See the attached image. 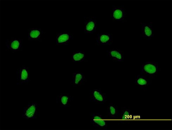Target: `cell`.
I'll list each match as a JSON object with an SVG mask.
<instances>
[{
	"mask_svg": "<svg viewBox=\"0 0 172 130\" xmlns=\"http://www.w3.org/2000/svg\"><path fill=\"white\" fill-rule=\"evenodd\" d=\"M108 113L109 116L114 118L118 114V110L117 107L113 104H110L108 108Z\"/></svg>",
	"mask_w": 172,
	"mask_h": 130,
	"instance_id": "obj_19",
	"label": "cell"
},
{
	"mask_svg": "<svg viewBox=\"0 0 172 130\" xmlns=\"http://www.w3.org/2000/svg\"><path fill=\"white\" fill-rule=\"evenodd\" d=\"M44 33L43 31L41 28H30L28 32V40L29 41L41 42Z\"/></svg>",
	"mask_w": 172,
	"mask_h": 130,
	"instance_id": "obj_10",
	"label": "cell"
},
{
	"mask_svg": "<svg viewBox=\"0 0 172 130\" xmlns=\"http://www.w3.org/2000/svg\"><path fill=\"white\" fill-rule=\"evenodd\" d=\"M124 6H112V18L115 21L124 20L126 15Z\"/></svg>",
	"mask_w": 172,
	"mask_h": 130,
	"instance_id": "obj_9",
	"label": "cell"
},
{
	"mask_svg": "<svg viewBox=\"0 0 172 130\" xmlns=\"http://www.w3.org/2000/svg\"><path fill=\"white\" fill-rule=\"evenodd\" d=\"M85 57V52L82 51H77L72 53L71 59L74 63L81 62L83 61Z\"/></svg>",
	"mask_w": 172,
	"mask_h": 130,
	"instance_id": "obj_17",
	"label": "cell"
},
{
	"mask_svg": "<svg viewBox=\"0 0 172 130\" xmlns=\"http://www.w3.org/2000/svg\"><path fill=\"white\" fill-rule=\"evenodd\" d=\"M135 83L141 88H146L150 84V78L140 73L137 75L135 78Z\"/></svg>",
	"mask_w": 172,
	"mask_h": 130,
	"instance_id": "obj_14",
	"label": "cell"
},
{
	"mask_svg": "<svg viewBox=\"0 0 172 130\" xmlns=\"http://www.w3.org/2000/svg\"><path fill=\"white\" fill-rule=\"evenodd\" d=\"M84 32L87 34H91L96 30L97 21L96 17H84Z\"/></svg>",
	"mask_w": 172,
	"mask_h": 130,
	"instance_id": "obj_5",
	"label": "cell"
},
{
	"mask_svg": "<svg viewBox=\"0 0 172 130\" xmlns=\"http://www.w3.org/2000/svg\"><path fill=\"white\" fill-rule=\"evenodd\" d=\"M141 37L148 40L153 36V29L152 25L149 23H141Z\"/></svg>",
	"mask_w": 172,
	"mask_h": 130,
	"instance_id": "obj_13",
	"label": "cell"
},
{
	"mask_svg": "<svg viewBox=\"0 0 172 130\" xmlns=\"http://www.w3.org/2000/svg\"><path fill=\"white\" fill-rule=\"evenodd\" d=\"M96 42L99 45H110L113 42V36L108 32H101L96 34Z\"/></svg>",
	"mask_w": 172,
	"mask_h": 130,
	"instance_id": "obj_7",
	"label": "cell"
},
{
	"mask_svg": "<svg viewBox=\"0 0 172 130\" xmlns=\"http://www.w3.org/2000/svg\"><path fill=\"white\" fill-rule=\"evenodd\" d=\"M107 52L109 57L112 60L117 62L124 61V54L121 50L113 49L107 51Z\"/></svg>",
	"mask_w": 172,
	"mask_h": 130,
	"instance_id": "obj_15",
	"label": "cell"
},
{
	"mask_svg": "<svg viewBox=\"0 0 172 130\" xmlns=\"http://www.w3.org/2000/svg\"><path fill=\"white\" fill-rule=\"evenodd\" d=\"M131 113L130 110L125 109L123 110L121 113L120 117V121L124 123L130 121L131 119Z\"/></svg>",
	"mask_w": 172,
	"mask_h": 130,
	"instance_id": "obj_18",
	"label": "cell"
},
{
	"mask_svg": "<svg viewBox=\"0 0 172 130\" xmlns=\"http://www.w3.org/2000/svg\"><path fill=\"white\" fill-rule=\"evenodd\" d=\"M39 104L36 101H30L23 108L22 117L26 120L35 119L39 116Z\"/></svg>",
	"mask_w": 172,
	"mask_h": 130,
	"instance_id": "obj_1",
	"label": "cell"
},
{
	"mask_svg": "<svg viewBox=\"0 0 172 130\" xmlns=\"http://www.w3.org/2000/svg\"><path fill=\"white\" fill-rule=\"evenodd\" d=\"M56 103L61 108H66L70 104L72 100L71 96L67 93H61L56 97Z\"/></svg>",
	"mask_w": 172,
	"mask_h": 130,
	"instance_id": "obj_12",
	"label": "cell"
},
{
	"mask_svg": "<svg viewBox=\"0 0 172 130\" xmlns=\"http://www.w3.org/2000/svg\"><path fill=\"white\" fill-rule=\"evenodd\" d=\"M90 98L91 100L95 102L102 103L105 101L106 96L105 94L100 90L95 89L91 92Z\"/></svg>",
	"mask_w": 172,
	"mask_h": 130,
	"instance_id": "obj_11",
	"label": "cell"
},
{
	"mask_svg": "<svg viewBox=\"0 0 172 130\" xmlns=\"http://www.w3.org/2000/svg\"><path fill=\"white\" fill-rule=\"evenodd\" d=\"M73 34L69 32H59L56 34L55 43L57 45H67L73 39Z\"/></svg>",
	"mask_w": 172,
	"mask_h": 130,
	"instance_id": "obj_6",
	"label": "cell"
},
{
	"mask_svg": "<svg viewBox=\"0 0 172 130\" xmlns=\"http://www.w3.org/2000/svg\"><path fill=\"white\" fill-rule=\"evenodd\" d=\"M16 84L21 85L31 81L30 72L29 68L23 65L16 71Z\"/></svg>",
	"mask_w": 172,
	"mask_h": 130,
	"instance_id": "obj_3",
	"label": "cell"
},
{
	"mask_svg": "<svg viewBox=\"0 0 172 130\" xmlns=\"http://www.w3.org/2000/svg\"><path fill=\"white\" fill-rule=\"evenodd\" d=\"M90 122L94 127L99 129L107 127V121L99 113H93L91 115Z\"/></svg>",
	"mask_w": 172,
	"mask_h": 130,
	"instance_id": "obj_8",
	"label": "cell"
},
{
	"mask_svg": "<svg viewBox=\"0 0 172 130\" xmlns=\"http://www.w3.org/2000/svg\"><path fill=\"white\" fill-rule=\"evenodd\" d=\"M22 40L19 38L12 37L6 40V49L13 53L22 51Z\"/></svg>",
	"mask_w": 172,
	"mask_h": 130,
	"instance_id": "obj_4",
	"label": "cell"
},
{
	"mask_svg": "<svg viewBox=\"0 0 172 130\" xmlns=\"http://www.w3.org/2000/svg\"><path fill=\"white\" fill-rule=\"evenodd\" d=\"M140 73L148 77L153 78L157 74L159 66L157 62L148 61L141 63L140 65Z\"/></svg>",
	"mask_w": 172,
	"mask_h": 130,
	"instance_id": "obj_2",
	"label": "cell"
},
{
	"mask_svg": "<svg viewBox=\"0 0 172 130\" xmlns=\"http://www.w3.org/2000/svg\"><path fill=\"white\" fill-rule=\"evenodd\" d=\"M85 79V76L83 73L76 71L73 74L72 84L74 86L81 85Z\"/></svg>",
	"mask_w": 172,
	"mask_h": 130,
	"instance_id": "obj_16",
	"label": "cell"
}]
</instances>
